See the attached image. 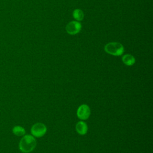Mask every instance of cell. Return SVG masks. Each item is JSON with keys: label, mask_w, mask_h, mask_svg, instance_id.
Here are the masks:
<instances>
[{"label": "cell", "mask_w": 153, "mask_h": 153, "mask_svg": "<svg viewBox=\"0 0 153 153\" xmlns=\"http://www.w3.org/2000/svg\"><path fill=\"white\" fill-rule=\"evenodd\" d=\"M104 49L107 53L117 56L123 54L124 51L123 45L121 43L117 42L108 43L105 45Z\"/></svg>", "instance_id": "2"}, {"label": "cell", "mask_w": 153, "mask_h": 153, "mask_svg": "<svg viewBox=\"0 0 153 153\" xmlns=\"http://www.w3.org/2000/svg\"><path fill=\"white\" fill-rule=\"evenodd\" d=\"M36 145V140L31 135H25L23 136L19 143V149L24 153L32 152Z\"/></svg>", "instance_id": "1"}, {"label": "cell", "mask_w": 153, "mask_h": 153, "mask_svg": "<svg viewBox=\"0 0 153 153\" xmlns=\"http://www.w3.org/2000/svg\"><path fill=\"white\" fill-rule=\"evenodd\" d=\"M73 17L76 21H81L84 18V13L80 9H75L73 11Z\"/></svg>", "instance_id": "8"}, {"label": "cell", "mask_w": 153, "mask_h": 153, "mask_svg": "<svg viewBox=\"0 0 153 153\" xmlns=\"http://www.w3.org/2000/svg\"><path fill=\"white\" fill-rule=\"evenodd\" d=\"M13 132L15 135L20 136H23L25 134V130L22 127L17 126L14 127V128H13Z\"/></svg>", "instance_id": "9"}, {"label": "cell", "mask_w": 153, "mask_h": 153, "mask_svg": "<svg viewBox=\"0 0 153 153\" xmlns=\"http://www.w3.org/2000/svg\"><path fill=\"white\" fill-rule=\"evenodd\" d=\"M76 130L78 133L81 135L85 134L87 132L88 127L87 124L84 121H79L76 124Z\"/></svg>", "instance_id": "6"}, {"label": "cell", "mask_w": 153, "mask_h": 153, "mask_svg": "<svg viewBox=\"0 0 153 153\" xmlns=\"http://www.w3.org/2000/svg\"><path fill=\"white\" fill-rule=\"evenodd\" d=\"M76 114L79 119L82 120H87L90 115V109L89 106L85 104L81 105L78 108Z\"/></svg>", "instance_id": "5"}, {"label": "cell", "mask_w": 153, "mask_h": 153, "mask_svg": "<svg viewBox=\"0 0 153 153\" xmlns=\"http://www.w3.org/2000/svg\"><path fill=\"white\" fill-rule=\"evenodd\" d=\"M81 29V25L78 21H72L66 26V30L69 35H75L79 32Z\"/></svg>", "instance_id": "4"}, {"label": "cell", "mask_w": 153, "mask_h": 153, "mask_svg": "<svg viewBox=\"0 0 153 153\" xmlns=\"http://www.w3.org/2000/svg\"><path fill=\"white\" fill-rule=\"evenodd\" d=\"M122 61L125 65L127 66H131L135 63V59L132 55L127 54L123 56Z\"/></svg>", "instance_id": "7"}, {"label": "cell", "mask_w": 153, "mask_h": 153, "mask_svg": "<svg viewBox=\"0 0 153 153\" xmlns=\"http://www.w3.org/2000/svg\"><path fill=\"white\" fill-rule=\"evenodd\" d=\"M47 131L46 126L41 123H38L32 126L31 128V133L33 136L41 137L43 136Z\"/></svg>", "instance_id": "3"}]
</instances>
